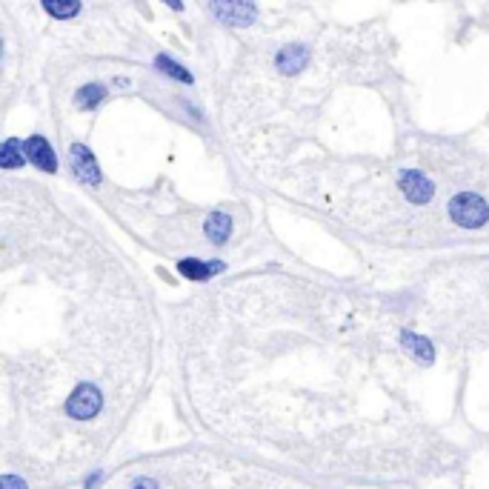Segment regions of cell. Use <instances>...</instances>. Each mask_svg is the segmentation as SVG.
<instances>
[{"label":"cell","mask_w":489,"mask_h":489,"mask_svg":"<svg viewBox=\"0 0 489 489\" xmlns=\"http://www.w3.org/2000/svg\"><path fill=\"white\" fill-rule=\"evenodd\" d=\"M449 215L458 226L464 229H481L486 221H489V206L483 197L472 195V192H464L458 197H452L449 203Z\"/></svg>","instance_id":"6da1fadb"},{"label":"cell","mask_w":489,"mask_h":489,"mask_svg":"<svg viewBox=\"0 0 489 489\" xmlns=\"http://www.w3.org/2000/svg\"><path fill=\"white\" fill-rule=\"evenodd\" d=\"M100 403H103V398H100V392L95 386H81V389H75L72 398H69L66 409H69V415H72V418H78V421H89L92 415L100 412Z\"/></svg>","instance_id":"7a4b0ae2"},{"label":"cell","mask_w":489,"mask_h":489,"mask_svg":"<svg viewBox=\"0 0 489 489\" xmlns=\"http://www.w3.org/2000/svg\"><path fill=\"white\" fill-rule=\"evenodd\" d=\"M401 189L412 203H430V197L435 195V183L415 169L401 172Z\"/></svg>","instance_id":"3957f363"},{"label":"cell","mask_w":489,"mask_h":489,"mask_svg":"<svg viewBox=\"0 0 489 489\" xmlns=\"http://www.w3.org/2000/svg\"><path fill=\"white\" fill-rule=\"evenodd\" d=\"M69 158H72V169H75V175L84 183H89V186H98L100 183V169L95 163V155L84 144H75L72 152H69Z\"/></svg>","instance_id":"277c9868"},{"label":"cell","mask_w":489,"mask_h":489,"mask_svg":"<svg viewBox=\"0 0 489 489\" xmlns=\"http://www.w3.org/2000/svg\"><path fill=\"white\" fill-rule=\"evenodd\" d=\"M209 12L212 15H218L221 18V23H232V26H249L252 21H255V6H249V4H212L209 6Z\"/></svg>","instance_id":"5b68a950"},{"label":"cell","mask_w":489,"mask_h":489,"mask_svg":"<svg viewBox=\"0 0 489 489\" xmlns=\"http://www.w3.org/2000/svg\"><path fill=\"white\" fill-rule=\"evenodd\" d=\"M26 158H29L38 169H43V172H54V169H57L54 149L49 146V141H46V137H40V134H32L29 141H26Z\"/></svg>","instance_id":"8992f818"},{"label":"cell","mask_w":489,"mask_h":489,"mask_svg":"<svg viewBox=\"0 0 489 489\" xmlns=\"http://www.w3.org/2000/svg\"><path fill=\"white\" fill-rule=\"evenodd\" d=\"M306 60H309V52L304 46H287V49L277 52V57H275L277 69H281L284 75H295L298 69L306 66Z\"/></svg>","instance_id":"52a82bcc"},{"label":"cell","mask_w":489,"mask_h":489,"mask_svg":"<svg viewBox=\"0 0 489 489\" xmlns=\"http://www.w3.org/2000/svg\"><path fill=\"white\" fill-rule=\"evenodd\" d=\"M232 235V218L226 212H212L206 218V238L212 241V243H226Z\"/></svg>","instance_id":"ba28073f"},{"label":"cell","mask_w":489,"mask_h":489,"mask_svg":"<svg viewBox=\"0 0 489 489\" xmlns=\"http://www.w3.org/2000/svg\"><path fill=\"white\" fill-rule=\"evenodd\" d=\"M401 338H403V343H406L409 352H415L424 364H432V361H435V349H432V343H430L427 338H418V335H412V332H403Z\"/></svg>","instance_id":"9c48e42d"},{"label":"cell","mask_w":489,"mask_h":489,"mask_svg":"<svg viewBox=\"0 0 489 489\" xmlns=\"http://www.w3.org/2000/svg\"><path fill=\"white\" fill-rule=\"evenodd\" d=\"M178 269H180L186 277H192V281H203V277H209L212 272H218L221 263H200V260H195V258H186V260H180Z\"/></svg>","instance_id":"30bf717a"},{"label":"cell","mask_w":489,"mask_h":489,"mask_svg":"<svg viewBox=\"0 0 489 489\" xmlns=\"http://www.w3.org/2000/svg\"><path fill=\"white\" fill-rule=\"evenodd\" d=\"M23 149H26V146H21L15 137H9V141L4 144V149H0V163H4V169L21 166V163H23Z\"/></svg>","instance_id":"8fae6325"},{"label":"cell","mask_w":489,"mask_h":489,"mask_svg":"<svg viewBox=\"0 0 489 489\" xmlns=\"http://www.w3.org/2000/svg\"><path fill=\"white\" fill-rule=\"evenodd\" d=\"M155 66L161 69V72H166V75H172L175 81H183V84H192V75L186 72V69H183V66H178L175 60H169L166 54H158V57H155Z\"/></svg>","instance_id":"7c38bea8"},{"label":"cell","mask_w":489,"mask_h":489,"mask_svg":"<svg viewBox=\"0 0 489 489\" xmlns=\"http://www.w3.org/2000/svg\"><path fill=\"white\" fill-rule=\"evenodd\" d=\"M43 12L52 15V18H57V21H69V18H75L81 12V4H54V0H46Z\"/></svg>","instance_id":"4fadbf2b"},{"label":"cell","mask_w":489,"mask_h":489,"mask_svg":"<svg viewBox=\"0 0 489 489\" xmlns=\"http://www.w3.org/2000/svg\"><path fill=\"white\" fill-rule=\"evenodd\" d=\"M103 95H106V89L98 86V84H92V86H84V89L78 92L75 103H78L81 109H92V106H98V103L103 100Z\"/></svg>","instance_id":"5bb4252c"},{"label":"cell","mask_w":489,"mask_h":489,"mask_svg":"<svg viewBox=\"0 0 489 489\" xmlns=\"http://www.w3.org/2000/svg\"><path fill=\"white\" fill-rule=\"evenodd\" d=\"M4 489H26V483L21 478H15V475H6L4 478Z\"/></svg>","instance_id":"9a60e30c"},{"label":"cell","mask_w":489,"mask_h":489,"mask_svg":"<svg viewBox=\"0 0 489 489\" xmlns=\"http://www.w3.org/2000/svg\"><path fill=\"white\" fill-rule=\"evenodd\" d=\"M132 489H158V483H155V481H149V478H141V481H137Z\"/></svg>","instance_id":"2e32d148"}]
</instances>
